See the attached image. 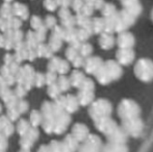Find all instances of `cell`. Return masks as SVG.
Returning <instances> with one entry per match:
<instances>
[{
	"label": "cell",
	"mask_w": 153,
	"mask_h": 152,
	"mask_svg": "<svg viewBox=\"0 0 153 152\" xmlns=\"http://www.w3.org/2000/svg\"><path fill=\"white\" fill-rule=\"evenodd\" d=\"M117 112L121 121H123V120L140 117L141 116V108L137 101L126 98V99H123L120 101Z\"/></svg>",
	"instance_id": "cell-1"
},
{
	"label": "cell",
	"mask_w": 153,
	"mask_h": 152,
	"mask_svg": "<svg viewBox=\"0 0 153 152\" xmlns=\"http://www.w3.org/2000/svg\"><path fill=\"white\" fill-rule=\"evenodd\" d=\"M133 71L139 80L143 82H150L153 80V61L146 57L139 59L135 63Z\"/></svg>",
	"instance_id": "cell-2"
},
{
	"label": "cell",
	"mask_w": 153,
	"mask_h": 152,
	"mask_svg": "<svg viewBox=\"0 0 153 152\" xmlns=\"http://www.w3.org/2000/svg\"><path fill=\"white\" fill-rule=\"evenodd\" d=\"M111 113H113V105L108 100L104 99V98L94 100L90 104L89 115L93 120L111 116Z\"/></svg>",
	"instance_id": "cell-3"
},
{
	"label": "cell",
	"mask_w": 153,
	"mask_h": 152,
	"mask_svg": "<svg viewBox=\"0 0 153 152\" xmlns=\"http://www.w3.org/2000/svg\"><path fill=\"white\" fill-rule=\"evenodd\" d=\"M121 127L131 138H139L144 131V122L141 117L132 118V119L123 120L121 121Z\"/></svg>",
	"instance_id": "cell-4"
},
{
	"label": "cell",
	"mask_w": 153,
	"mask_h": 152,
	"mask_svg": "<svg viewBox=\"0 0 153 152\" xmlns=\"http://www.w3.org/2000/svg\"><path fill=\"white\" fill-rule=\"evenodd\" d=\"M103 143L100 136L97 134H89L83 142L79 144V147L76 152H101Z\"/></svg>",
	"instance_id": "cell-5"
},
{
	"label": "cell",
	"mask_w": 153,
	"mask_h": 152,
	"mask_svg": "<svg viewBox=\"0 0 153 152\" xmlns=\"http://www.w3.org/2000/svg\"><path fill=\"white\" fill-rule=\"evenodd\" d=\"M94 124L95 127L103 133L105 136L108 133H111L114 129L118 126L117 122L111 117V116H107V117H102L99 118V119L94 120Z\"/></svg>",
	"instance_id": "cell-6"
},
{
	"label": "cell",
	"mask_w": 153,
	"mask_h": 152,
	"mask_svg": "<svg viewBox=\"0 0 153 152\" xmlns=\"http://www.w3.org/2000/svg\"><path fill=\"white\" fill-rule=\"evenodd\" d=\"M103 65H104L107 73H108L109 77H111V82L121 78V76L123 75V69H122V66L117 61L108 59V61L104 62Z\"/></svg>",
	"instance_id": "cell-7"
},
{
	"label": "cell",
	"mask_w": 153,
	"mask_h": 152,
	"mask_svg": "<svg viewBox=\"0 0 153 152\" xmlns=\"http://www.w3.org/2000/svg\"><path fill=\"white\" fill-rule=\"evenodd\" d=\"M70 123H71V116L69 113L64 110L61 114L55 116V124H54L53 132L56 134L62 133V132L66 131V129L68 128Z\"/></svg>",
	"instance_id": "cell-8"
},
{
	"label": "cell",
	"mask_w": 153,
	"mask_h": 152,
	"mask_svg": "<svg viewBox=\"0 0 153 152\" xmlns=\"http://www.w3.org/2000/svg\"><path fill=\"white\" fill-rule=\"evenodd\" d=\"M135 53L132 48H119L116 53V61L122 66H129L134 61Z\"/></svg>",
	"instance_id": "cell-9"
},
{
	"label": "cell",
	"mask_w": 153,
	"mask_h": 152,
	"mask_svg": "<svg viewBox=\"0 0 153 152\" xmlns=\"http://www.w3.org/2000/svg\"><path fill=\"white\" fill-rule=\"evenodd\" d=\"M107 142L109 143H116V144H126L128 136L124 131V129L121 127V125H118L111 133H108L106 136Z\"/></svg>",
	"instance_id": "cell-10"
},
{
	"label": "cell",
	"mask_w": 153,
	"mask_h": 152,
	"mask_svg": "<svg viewBox=\"0 0 153 152\" xmlns=\"http://www.w3.org/2000/svg\"><path fill=\"white\" fill-rule=\"evenodd\" d=\"M116 43L119 48H132L135 44V38L131 33L125 30L119 33L116 39Z\"/></svg>",
	"instance_id": "cell-11"
},
{
	"label": "cell",
	"mask_w": 153,
	"mask_h": 152,
	"mask_svg": "<svg viewBox=\"0 0 153 152\" xmlns=\"http://www.w3.org/2000/svg\"><path fill=\"white\" fill-rule=\"evenodd\" d=\"M103 65V61L99 56H89L85 59V64H83V69L88 74L94 75L96 71Z\"/></svg>",
	"instance_id": "cell-12"
},
{
	"label": "cell",
	"mask_w": 153,
	"mask_h": 152,
	"mask_svg": "<svg viewBox=\"0 0 153 152\" xmlns=\"http://www.w3.org/2000/svg\"><path fill=\"white\" fill-rule=\"evenodd\" d=\"M71 134H72L79 143H81L89 136L90 129L87 125H85V124L76 123L73 125L72 129H71Z\"/></svg>",
	"instance_id": "cell-13"
},
{
	"label": "cell",
	"mask_w": 153,
	"mask_h": 152,
	"mask_svg": "<svg viewBox=\"0 0 153 152\" xmlns=\"http://www.w3.org/2000/svg\"><path fill=\"white\" fill-rule=\"evenodd\" d=\"M116 44V39L113 36V33H100L99 37V45L104 50H109L111 49Z\"/></svg>",
	"instance_id": "cell-14"
},
{
	"label": "cell",
	"mask_w": 153,
	"mask_h": 152,
	"mask_svg": "<svg viewBox=\"0 0 153 152\" xmlns=\"http://www.w3.org/2000/svg\"><path fill=\"white\" fill-rule=\"evenodd\" d=\"M77 100H78L79 105L88 106L94 101L95 98V92L94 91H82L79 90L77 94Z\"/></svg>",
	"instance_id": "cell-15"
},
{
	"label": "cell",
	"mask_w": 153,
	"mask_h": 152,
	"mask_svg": "<svg viewBox=\"0 0 153 152\" xmlns=\"http://www.w3.org/2000/svg\"><path fill=\"white\" fill-rule=\"evenodd\" d=\"M79 108V103L77 97L75 95H66V102H65V110L69 114L75 113Z\"/></svg>",
	"instance_id": "cell-16"
},
{
	"label": "cell",
	"mask_w": 153,
	"mask_h": 152,
	"mask_svg": "<svg viewBox=\"0 0 153 152\" xmlns=\"http://www.w3.org/2000/svg\"><path fill=\"white\" fill-rule=\"evenodd\" d=\"M103 63H104V62H103ZM94 76H95V78L97 79V81H98L100 85H108V83L111 82V77H109L108 73H107L104 65H102L98 70H97L96 73L94 74Z\"/></svg>",
	"instance_id": "cell-17"
},
{
	"label": "cell",
	"mask_w": 153,
	"mask_h": 152,
	"mask_svg": "<svg viewBox=\"0 0 153 152\" xmlns=\"http://www.w3.org/2000/svg\"><path fill=\"white\" fill-rule=\"evenodd\" d=\"M101 152H129L128 147L126 144H116V143H109L103 144Z\"/></svg>",
	"instance_id": "cell-18"
},
{
	"label": "cell",
	"mask_w": 153,
	"mask_h": 152,
	"mask_svg": "<svg viewBox=\"0 0 153 152\" xmlns=\"http://www.w3.org/2000/svg\"><path fill=\"white\" fill-rule=\"evenodd\" d=\"M69 79H70L71 87H74L78 89L81 83H82V81L85 79V74L81 71H79V70H74V71L71 73V76L69 77Z\"/></svg>",
	"instance_id": "cell-19"
},
{
	"label": "cell",
	"mask_w": 153,
	"mask_h": 152,
	"mask_svg": "<svg viewBox=\"0 0 153 152\" xmlns=\"http://www.w3.org/2000/svg\"><path fill=\"white\" fill-rule=\"evenodd\" d=\"M118 13H119L120 19H121V20L123 21V23H124V24L126 25L128 28L130 26H132V25L135 23L137 18H135V17H133L132 15H131L128 10H125V8H123L121 12H118Z\"/></svg>",
	"instance_id": "cell-20"
},
{
	"label": "cell",
	"mask_w": 153,
	"mask_h": 152,
	"mask_svg": "<svg viewBox=\"0 0 153 152\" xmlns=\"http://www.w3.org/2000/svg\"><path fill=\"white\" fill-rule=\"evenodd\" d=\"M62 142L64 143V144L66 145V146L68 147V148L70 149L72 152H76L77 149H78V147H79V144H80V143H79L71 133L65 136V139L62 141Z\"/></svg>",
	"instance_id": "cell-21"
},
{
	"label": "cell",
	"mask_w": 153,
	"mask_h": 152,
	"mask_svg": "<svg viewBox=\"0 0 153 152\" xmlns=\"http://www.w3.org/2000/svg\"><path fill=\"white\" fill-rule=\"evenodd\" d=\"M92 29L93 33H104V19L103 18H94L92 20Z\"/></svg>",
	"instance_id": "cell-22"
},
{
	"label": "cell",
	"mask_w": 153,
	"mask_h": 152,
	"mask_svg": "<svg viewBox=\"0 0 153 152\" xmlns=\"http://www.w3.org/2000/svg\"><path fill=\"white\" fill-rule=\"evenodd\" d=\"M30 127H31L30 123L25 119L19 120L18 123H17V131H18V133L20 134L21 136H24V134L28 131V129Z\"/></svg>",
	"instance_id": "cell-23"
},
{
	"label": "cell",
	"mask_w": 153,
	"mask_h": 152,
	"mask_svg": "<svg viewBox=\"0 0 153 152\" xmlns=\"http://www.w3.org/2000/svg\"><path fill=\"white\" fill-rule=\"evenodd\" d=\"M56 85H59V87L61 89L62 92H67L71 87L70 79L65 75H59V77H57Z\"/></svg>",
	"instance_id": "cell-24"
},
{
	"label": "cell",
	"mask_w": 153,
	"mask_h": 152,
	"mask_svg": "<svg viewBox=\"0 0 153 152\" xmlns=\"http://www.w3.org/2000/svg\"><path fill=\"white\" fill-rule=\"evenodd\" d=\"M78 53L81 55L82 57L87 59V57L91 56L92 53H93V46L89 43H85V42H82L79 47V50H78Z\"/></svg>",
	"instance_id": "cell-25"
},
{
	"label": "cell",
	"mask_w": 153,
	"mask_h": 152,
	"mask_svg": "<svg viewBox=\"0 0 153 152\" xmlns=\"http://www.w3.org/2000/svg\"><path fill=\"white\" fill-rule=\"evenodd\" d=\"M42 120L43 117L41 112H39V110H32L30 117H29V123H30L32 127H38L39 125H41Z\"/></svg>",
	"instance_id": "cell-26"
},
{
	"label": "cell",
	"mask_w": 153,
	"mask_h": 152,
	"mask_svg": "<svg viewBox=\"0 0 153 152\" xmlns=\"http://www.w3.org/2000/svg\"><path fill=\"white\" fill-rule=\"evenodd\" d=\"M101 13H102L103 18H107V17L114 16L117 13V10L113 3H105L103 7L101 8Z\"/></svg>",
	"instance_id": "cell-27"
},
{
	"label": "cell",
	"mask_w": 153,
	"mask_h": 152,
	"mask_svg": "<svg viewBox=\"0 0 153 152\" xmlns=\"http://www.w3.org/2000/svg\"><path fill=\"white\" fill-rule=\"evenodd\" d=\"M126 10H128L129 13H130L131 15H132L133 17H135V18H137V17L140 16V15L142 14V10H143V7H142L141 3L139 2H135V3L131 4V5L127 6V7H124Z\"/></svg>",
	"instance_id": "cell-28"
},
{
	"label": "cell",
	"mask_w": 153,
	"mask_h": 152,
	"mask_svg": "<svg viewBox=\"0 0 153 152\" xmlns=\"http://www.w3.org/2000/svg\"><path fill=\"white\" fill-rule=\"evenodd\" d=\"M47 93H48V95L50 96L51 98L55 99V98H57L59 95H61L62 91H61V89L59 87V85H56V82H54V83H52V85H48Z\"/></svg>",
	"instance_id": "cell-29"
},
{
	"label": "cell",
	"mask_w": 153,
	"mask_h": 152,
	"mask_svg": "<svg viewBox=\"0 0 153 152\" xmlns=\"http://www.w3.org/2000/svg\"><path fill=\"white\" fill-rule=\"evenodd\" d=\"M78 90H82V91H94L95 92V83L91 78H87L82 81V83L80 85V87H78Z\"/></svg>",
	"instance_id": "cell-30"
},
{
	"label": "cell",
	"mask_w": 153,
	"mask_h": 152,
	"mask_svg": "<svg viewBox=\"0 0 153 152\" xmlns=\"http://www.w3.org/2000/svg\"><path fill=\"white\" fill-rule=\"evenodd\" d=\"M49 47H50L53 52L59 50L62 47V39L55 37V36H52L50 39V42H49Z\"/></svg>",
	"instance_id": "cell-31"
},
{
	"label": "cell",
	"mask_w": 153,
	"mask_h": 152,
	"mask_svg": "<svg viewBox=\"0 0 153 152\" xmlns=\"http://www.w3.org/2000/svg\"><path fill=\"white\" fill-rule=\"evenodd\" d=\"M69 70H70V65H69L68 61L61 59V62L59 64V67H57L56 73L61 74V75H65L66 73H68Z\"/></svg>",
	"instance_id": "cell-32"
},
{
	"label": "cell",
	"mask_w": 153,
	"mask_h": 152,
	"mask_svg": "<svg viewBox=\"0 0 153 152\" xmlns=\"http://www.w3.org/2000/svg\"><path fill=\"white\" fill-rule=\"evenodd\" d=\"M15 96V94H14V92L13 91H10V87H5L4 90H2L1 92H0V97L2 98V100H3L4 102H7V101H10V99H12L13 97Z\"/></svg>",
	"instance_id": "cell-33"
},
{
	"label": "cell",
	"mask_w": 153,
	"mask_h": 152,
	"mask_svg": "<svg viewBox=\"0 0 153 152\" xmlns=\"http://www.w3.org/2000/svg\"><path fill=\"white\" fill-rule=\"evenodd\" d=\"M45 85V75L43 73H38L34 74L33 76V85H36V87H41Z\"/></svg>",
	"instance_id": "cell-34"
},
{
	"label": "cell",
	"mask_w": 153,
	"mask_h": 152,
	"mask_svg": "<svg viewBox=\"0 0 153 152\" xmlns=\"http://www.w3.org/2000/svg\"><path fill=\"white\" fill-rule=\"evenodd\" d=\"M57 79V73L53 71H48L45 74V83L46 85H52V83L56 82Z\"/></svg>",
	"instance_id": "cell-35"
},
{
	"label": "cell",
	"mask_w": 153,
	"mask_h": 152,
	"mask_svg": "<svg viewBox=\"0 0 153 152\" xmlns=\"http://www.w3.org/2000/svg\"><path fill=\"white\" fill-rule=\"evenodd\" d=\"M34 142H32L29 138H27L26 136H22L20 140V146L21 149H26V150H29L31 148V146L33 145Z\"/></svg>",
	"instance_id": "cell-36"
},
{
	"label": "cell",
	"mask_w": 153,
	"mask_h": 152,
	"mask_svg": "<svg viewBox=\"0 0 153 152\" xmlns=\"http://www.w3.org/2000/svg\"><path fill=\"white\" fill-rule=\"evenodd\" d=\"M24 136H26L27 138H29L30 140L32 141V142H36V140H38L39 136H40V132H39L38 128L36 127H31L28 129V131L26 132V133L24 134Z\"/></svg>",
	"instance_id": "cell-37"
},
{
	"label": "cell",
	"mask_w": 153,
	"mask_h": 152,
	"mask_svg": "<svg viewBox=\"0 0 153 152\" xmlns=\"http://www.w3.org/2000/svg\"><path fill=\"white\" fill-rule=\"evenodd\" d=\"M59 62H61V59H59V57H56V56H52V57H51L50 62L48 63V71L56 72Z\"/></svg>",
	"instance_id": "cell-38"
},
{
	"label": "cell",
	"mask_w": 153,
	"mask_h": 152,
	"mask_svg": "<svg viewBox=\"0 0 153 152\" xmlns=\"http://www.w3.org/2000/svg\"><path fill=\"white\" fill-rule=\"evenodd\" d=\"M90 37H91V33H90L88 30H85V28H82V27L77 30V39H78L81 43L85 42V41H87Z\"/></svg>",
	"instance_id": "cell-39"
},
{
	"label": "cell",
	"mask_w": 153,
	"mask_h": 152,
	"mask_svg": "<svg viewBox=\"0 0 153 152\" xmlns=\"http://www.w3.org/2000/svg\"><path fill=\"white\" fill-rule=\"evenodd\" d=\"M78 54H79L78 50L75 49V48H73V47H71V46L68 47V49L66 50V57L69 62H72Z\"/></svg>",
	"instance_id": "cell-40"
},
{
	"label": "cell",
	"mask_w": 153,
	"mask_h": 152,
	"mask_svg": "<svg viewBox=\"0 0 153 152\" xmlns=\"http://www.w3.org/2000/svg\"><path fill=\"white\" fill-rule=\"evenodd\" d=\"M48 146L51 152H64L62 142H59V141H52Z\"/></svg>",
	"instance_id": "cell-41"
},
{
	"label": "cell",
	"mask_w": 153,
	"mask_h": 152,
	"mask_svg": "<svg viewBox=\"0 0 153 152\" xmlns=\"http://www.w3.org/2000/svg\"><path fill=\"white\" fill-rule=\"evenodd\" d=\"M14 125L12 124V122H10V123H7L5 126H4V128L2 129V131L0 132L1 134H3L5 138H8V136H10L13 133H14Z\"/></svg>",
	"instance_id": "cell-42"
},
{
	"label": "cell",
	"mask_w": 153,
	"mask_h": 152,
	"mask_svg": "<svg viewBox=\"0 0 153 152\" xmlns=\"http://www.w3.org/2000/svg\"><path fill=\"white\" fill-rule=\"evenodd\" d=\"M19 116H20V113L18 112L17 108H8L7 110V116H6V117H7L10 121H16V120H18Z\"/></svg>",
	"instance_id": "cell-43"
},
{
	"label": "cell",
	"mask_w": 153,
	"mask_h": 152,
	"mask_svg": "<svg viewBox=\"0 0 153 152\" xmlns=\"http://www.w3.org/2000/svg\"><path fill=\"white\" fill-rule=\"evenodd\" d=\"M71 63H72L73 67L76 68V69H78V68L82 67L83 64H85V57H82L80 54H78L72 62H71Z\"/></svg>",
	"instance_id": "cell-44"
},
{
	"label": "cell",
	"mask_w": 153,
	"mask_h": 152,
	"mask_svg": "<svg viewBox=\"0 0 153 152\" xmlns=\"http://www.w3.org/2000/svg\"><path fill=\"white\" fill-rule=\"evenodd\" d=\"M26 92H27V90L24 87V85H19L18 87H16V90H15L14 94H15V96H16V97L23 98L25 95H26Z\"/></svg>",
	"instance_id": "cell-45"
},
{
	"label": "cell",
	"mask_w": 153,
	"mask_h": 152,
	"mask_svg": "<svg viewBox=\"0 0 153 152\" xmlns=\"http://www.w3.org/2000/svg\"><path fill=\"white\" fill-rule=\"evenodd\" d=\"M17 110L20 114H24V113L27 112L28 110V102L24 101V100H20L17 104Z\"/></svg>",
	"instance_id": "cell-46"
},
{
	"label": "cell",
	"mask_w": 153,
	"mask_h": 152,
	"mask_svg": "<svg viewBox=\"0 0 153 152\" xmlns=\"http://www.w3.org/2000/svg\"><path fill=\"white\" fill-rule=\"evenodd\" d=\"M93 10H94L93 5H90V4L85 3V4H83L82 8H81V10L79 13H81L82 15H85V17H90L93 14Z\"/></svg>",
	"instance_id": "cell-47"
},
{
	"label": "cell",
	"mask_w": 153,
	"mask_h": 152,
	"mask_svg": "<svg viewBox=\"0 0 153 152\" xmlns=\"http://www.w3.org/2000/svg\"><path fill=\"white\" fill-rule=\"evenodd\" d=\"M47 47H48V46H45V45H39V46H36V56H45V54H46Z\"/></svg>",
	"instance_id": "cell-48"
},
{
	"label": "cell",
	"mask_w": 153,
	"mask_h": 152,
	"mask_svg": "<svg viewBox=\"0 0 153 152\" xmlns=\"http://www.w3.org/2000/svg\"><path fill=\"white\" fill-rule=\"evenodd\" d=\"M8 69H10V72L13 74V75H16L17 72L20 70V68H19V63H17V62L14 61L12 64L8 65Z\"/></svg>",
	"instance_id": "cell-49"
},
{
	"label": "cell",
	"mask_w": 153,
	"mask_h": 152,
	"mask_svg": "<svg viewBox=\"0 0 153 152\" xmlns=\"http://www.w3.org/2000/svg\"><path fill=\"white\" fill-rule=\"evenodd\" d=\"M19 100H18V97H16V96H14V97L12 98V99L10 100V101L6 102V108H17V104H18Z\"/></svg>",
	"instance_id": "cell-50"
},
{
	"label": "cell",
	"mask_w": 153,
	"mask_h": 152,
	"mask_svg": "<svg viewBox=\"0 0 153 152\" xmlns=\"http://www.w3.org/2000/svg\"><path fill=\"white\" fill-rule=\"evenodd\" d=\"M10 122H12V121H10L6 116H1V117H0V132L2 131L4 126H5L7 123H10Z\"/></svg>",
	"instance_id": "cell-51"
},
{
	"label": "cell",
	"mask_w": 153,
	"mask_h": 152,
	"mask_svg": "<svg viewBox=\"0 0 153 152\" xmlns=\"http://www.w3.org/2000/svg\"><path fill=\"white\" fill-rule=\"evenodd\" d=\"M3 79H4V81H5L6 85H7L8 87H10V85H14V83L16 82V78H15V75H13V74H10V75L3 77Z\"/></svg>",
	"instance_id": "cell-52"
},
{
	"label": "cell",
	"mask_w": 153,
	"mask_h": 152,
	"mask_svg": "<svg viewBox=\"0 0 153 152\" xmlns=\"http://www.w3.org/2000/svg\"><path fill=\"white\" fill-rule=\"evenodd\" d=\"M83 4L85 3L82 2V0H74V2H73V8H74L76 12H80Z\"/></svg>",
	"instance_id": "cell-53"
},
{
	"label": "cell",
	"mask_w": 153,
	"mask_h": 152,
	"mask_svg": "<svg viewBox=\"0 0 153 152\" xmlns=\"http://www.w3.org/2000/svg\"><path fill=\"white\" fill-rule=\"evenodd\" d=\"M105 4V1L104 0H95L94 1V4H93V7L96 8V10H100L103 7V5Z\"/></svg>",
	"instance_id": "cell-54"
},
{
	"label": "cell",
	"mask_w": 153,
	"mask_h": 152,
	"mask_svg": "<svg viewBox=\"0 0 153 152\" xmlns=\"http://www.w3.org/2000/svg\"><path fill=\"white\" fill-rule=\"evenodd\" d=\"M0 74H1L2 77H5V76L10 75V74H12L10 72V69H8V66H6V65L2 66L1 69H0Z\"/></svg>",
	"instance_id": "cell-55"
},
{
	"label": "cell",
	"mask_w": 153,
	"mask_h": 152,
	"mask_svg": "<svg viewBox=\"0 0 153 152\" xmlns=\"http://www.w3.org/2000/svg\"><path fill=\"white\" fill-rule=\"evenodd\" d=\"M36 57V53L34 49H28V52H27V59L29 61H33Z\"/></svg>",
	"instance_id": "cell-56"
},
{
	"label": "cell",
	"mask_w": 153,
	"mask_h": 152,
	"mask_svg": "<svg viewBox=\"0 0 153 152\" xmlns=\"http://www.w3.org/2000/svg\"><path fill=\"white\" fill-rule=\"evenodd\" d=\"M135 2H139V0H121V4L123 5V7H127V6L131 5Z\"/></svg>",
	"instance_id": "cell-57"
},
{
	"label": "cell",
	"mask_w": 153,
	"mask_h": 152,
	"mask_svg": "<svg viewBox=\"0 0 153 152\" xmlns=\"http://www.w3.org/2000/svg\"><path fill=\"white\" fill-rule=\"evenodd\" d=\"M15 59H14V56L13 55H10V54H6L5 55V57H4V65H6V66H8L10 64H12L13 62H14Z\"/></svg>",
	"instance_id": "cell-58"
},
{
	"label": "cell",
	"mask_w": 153,
	"mask_h": 152,
	"mask_svg": "<svg viewBox=\"0 0 153 152\" xmlns=\"http://www.w3.org/2000/svg\"><path fill=\"white\" fill-rule=\"evenodd\" d=\"M38 152H51L50 149H49V146L48 145H42L40 147V149L38 150Z\"/></svg>",
	"instance_id": "cell-59"
},
{
	"label": "cell",
	"mask_w": 153,
	"mask_h": 152,
	"mask_svg": "<svg viewBox=\"0 0 153 152\" xmlns=\"http://www.w3.org/2000/svg\"><path fill=\"white\" fill-rule=\"evenodd\" d=\"M19 152H30V151H29V150H26V149H21V150L19 151Z\"/></svg>",
	"instance_id": "cell-60"
},
{
	"label": "cell",
	"mask_w": 153,
	"mask_h": 152,
	"mask_svg": "<svg viewBox=\"0 0 153 152\" xmlns=\"http://www.w3.org/2000/svg\"><path fill=\"white\" fill-rule=\"evenodd\" d=\"M151 20H152V22H153V8H152V10H151Z\"/></svg>",
	"instance_id": "cell-61"
},
{
	"label": "cell",
	"mask_w": 153,
	"mask_h": 152,
	"mask_svg": "<svg viewBox=\"0 0 153 152\" xmlns=\"http://www.w3.org/2000/svg\"><path fill=\"white\" fill-rule=\"evenodd\" d=\"M1 110H2V105L0 104V113H1Z\"/></svg>",
	"instance_id": "cell-62"
}]
</instances>
